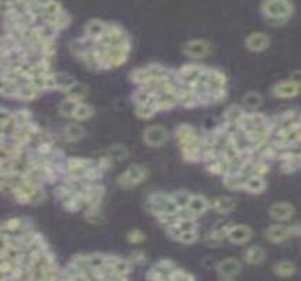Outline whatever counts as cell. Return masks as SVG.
Returning a JSON list of instances; mask_svg holds the SVG:
<instances>
[{
  "label": "cell",
  "instance_id": "44dd1931",
  "mask_svg": "<svg viewBox=\"0 0 301 281\" xmlns=\"http://www.w3.org/2000/svg\"><path fill=\"white\" fill-rule=\"evenodd\" d=\"M182 155L186 160L189 162H199L201 159V148L199 144L183 145L182 146Z\"/></svg>",
  "mask_w": 301,
  "mask_h": 281
},
{
  "label": "cell",
  "instance_id": "ffe728a7",
  "mask_svg": "<svg viewBox=\"0 0 301 281\" xmlns=\"http://www.w3.org/2000/svg\"><path fill=\"white\" fill-rule=\"evenodd\" d=\"M63 137L69 142H76V141L85 137V129L82 128L79 124H69L63 129Z\"/></svg>",
  "mask_w": 301,
  "mask_h": 281
},
{
  "label": "cell",
  "instance_id": "7402d4cb",
  "mask_svg": "<svg viewBox=\"0 0 301 281\" xmlns=\"http://www.w3.org/2000/svg\"><path fill=\"white\" fill-rule=\"evenodd\" d=\"M54 79L55 90L63 91V93H66V91L69 90L70 87H72V84L76 82L73 77L66 75V73H54Z\"/></svg>",
  "mask_w": 301,
  "mask_h": 281
},
{
  "label": "cell",
  "instance_id": "d4e9b609",
  "mask_svg": "<svg viewBox=\"0 0 301 281\" xmlns=\"http://www.w3.org/2000/svg\"><path fill=\"white\" fill-rule=\"evenodd\" d=\"M66 94H68V97L82 101L83 97H86V94H87V86L75 82V83L72 84V87H70L69 90L66 91Z\"/></svg>",
  "mask_w": 301,
  "mask_h": 281
},
{
  "label": "cell",
  "instance_id": "e0dca14e",
  "mask_svg": "<svg viewBox=\"0 0 301 281\" xmlns=\"http://www.w3.org/2000/svg\"><path fill=\"white\" fill-rule=\"evenodd\" d=\"M210 207L218 214H228L235 208V201L231 197H217L213 200Z\"/></svg>",
  "mask_w": 301,
  "mask_h": 281
},
{
  "label": "cell",
  "instance_id": "f546056e",
  "mask_svg": "<svg viewBox=\"0 0 301 281\" xmlns=\"http://www.w3.org/2000/svg\"><path fill=\"white\" fill-rule=\"evenodd\" d=\"M244 104L248 107V108H252L255 110L258 107L262 104V96L259 93H249L244 97Z\"/></svg>",
  "mask_w": 301,
  "mask_h": 281
},
{
  "label": "cell",
  "instance_id": "9c48e42d",
  "mask_svg": "<svg viewBox=\"0 0 301 281\" xmlns=\"http://www.w3.org/2000/svg\"><path fill=\"white\" fill-rule=\"evenodd\" d=\"M300 91V84L297 80H285L273 87V94L280 99H292L296 97Z\"/></svg>",
  "mask_w": 301,
  "mask_h": 281
},
{
  "label": "cell",
  "instance_id": "7a4b0ae2",
  "mask_svg": "<svg viewBox=\"0 0 301 281\" xmlns=\"http://www.w3.org/2000/svg\"><path fill=\"white\" fill-rule=\"evenodd\" d=\"M148 177V169L142 165H131L125 172L118 176L117 183L123 189H131L138 186Z\"/></svg>",
  "mask_w": 301,
  "mask_h": 281
},
{
  "label": "cell",
  "instance_id": "4316f807",
  "mask_svg": "<svg viewBox=\"0 0 301 281\" xmlns=\"http://www.w3.org/2000/svg\"><path fill=\"white\" fill-rule=\"evenodd\" d=\"M168 280H175V281H193L194 280V276L193 274H190L189 272H186L183 269H175V270H172L170 274L168 276Z\"/></svg>",
  "mask_w": 301,
  "mask_h": 281
},
{
  "label": "cell",
  "instance_id": "7c38bea8",
  "mask_svg": "<svg viewBox=\"0 0 301 281\" xmlns=\"http://www.w3.org/2000/svg\"><path fill=\"white\" fill-rule=\"evenodd\" d=\"M294 207L292 204H289V203H276V204H273L269 208V214H271V217L273 220L276 221H287L290 220L292 217H293L294 214Z\"/></svg>",
  "mask_w": 301,
  "mask_h": 281
},
{
  "label": "cell",
  "instance_id": "603a6c76",
  "mask_svg": "<svg viewBox=\"0 0 301 281\" xmlns=\"http://www.w3.org/2000/svg\"><path fill=\"white\" fill-rule=\"evenodd\" d=\"M273 270H275L276 276L286 279V277H292L296 273V266L290 262H280L278 265H275Z\"/></svg>",
  "mask_w": 301,
  "mask_h": 281
},
{
  "label": "cell",
  "instance_id": "277c9868",
  "mask_svg": "<svg viewBox=\"0 0 301 281\" xmlns=\"http://www.w3.org/2000/svg\"><path fill=\"white\" fill-rule=\"evenodd\" d=\"M169 138L168 129L162 125H154L144 131V141L149 146H162Z\"/></svg>",
  "mask_w": 301,
  "mask_h": 281
},
{
  "label": "cell",
  "instance_id": "83f0119b",
  "mask_svg": "<svg viewBox=\"0 0 301 281\" xmlns=\"http://www.w3.org/2000/svg\"><path fill=\"white\" fill-rule=\"evenodd\" d=\"M178 242L185 243V245H192V243L197 242L199 235H197V229L196 231H186V232H180L176 238Z\"/></svg>",
  "mask_w": 301,
  "mask_h": 281
},
{
  "label": "cell",
  "instance_id": "d590c367",
  "mask_svg": "<svg viewBox=\"0 0 301 281\" xmlns=\"http://www.w3.org/2000/svg\"><path fill=\"white\" fill-rule=\"evenodd\" d=\"M131 260L132 262H137V263H144L145 262V255L144 252L141 251H135L131 255Z\"/></svg>",
  "mask_w": 301,
  "mask_h": 281
},
{
  "label": "cell",
  "instance_id": "484cf974",
  "mask_svg": "<svg viewBox=\"0 0 301 281\" xmlns=\"http://www.w3.org/2000/svg\"><path fill=\"white\" fill-rule=\"evenodd\" d=\"M79 103H80L79 100L72 99V97H66V99L61 103V106H59L61 114L65 115V117H72V114H73V111H75V108H76V106Z\"/></svg>",
  "mask_w": 301,
  "mask_h": 281
},
{
  "label": "cell",
  "instance_id": "4fadbf2b",
  "mask_svg": "<svg viewBox=\"0 0 301 281\" xmlns=\"http://www.w3.org/2000/svg\"><path fill=\"white\" fill-rule=\"evenodd\" d=\"M245 44H247L248 49H251L254 52H261V51H265L269 46L271 39L263 32H254V34H251L248 37Z\"/></svg>",
  "mask_w": 301,
  "mask_h": 281
},
{
  "label": "cell",
  "instance_id": "2e32d148",
  "mask_svg": "<svg viewBox=\"0 0 301 281\" xmlns=\"http://www.w3.org/2000/svg\"><path fill=\"white\" fill-rule=\"evenodd\" d=\"M265 258H266V252H265L262 246L254 245V246L248 248L247 251L244 252V259L249 265H259L265 260Z\"/></svg>",
  "mask_w": 301,
  "mask_h": 281
},
{
  "label": "cell",
  "instance_id": "cb8c5ba5",
  "mask_svg": "<svg viewBox=\"0 0 301 281\" xmlns=\"http://www.w3.org/2000/svg\"><path fill=\"white\" fill-rule=\"evenodd\" d=\"M93 115V108L89 104H85V103H79L75 108V111H73V114L72 117L77 120V121H85V120H89L90 117Z\"/></svg>",
  "mask_w": 301,
  "mask_h": 281
},
{
  "label": "cell",
  "instance_id": "4dcf8cb0",
  "mask_svg": "<svg viewBox=\"0 0 301 281\" xmlns=\"http://www.w3.org/2000/svg\"><path fill=\"white\" fill-rule=\"evenodd\" d=\"M154 104H142V106H137L135 107V113H137V115H138L139 118L148 120V118H151L154 114H156Z\"/></svg>",
  "mask_w": 301,
  "mask_h": 281
},
{
  "label": "cell",
  "instance_id": "ac0fdd59",
  "mask_svg": "<svg viewBox=\"0 0 301 281\" xmlns=\"http://www.w3.org/2000/svg\"><path fill=\"white\" fill-rule=\"evenodd\" d=\"M244 114V110L238 106H231L227 108L224 114V128L228 131V128H237V122Z\"/></svg>",
  "mask_w": 301,
  "mask_h": 281
},
{
  "label": "cell",
  "instance_id": "d6986e66",
  "mask_svg": "<svg viewBox=\"0 0 301 281\" xmlns=\"http://www.w3.org/2000/svg\"><path fill=\"white\" fill-rule=\"evenodd\" d=\"M230 163L231 162H228L223 156H220L217 159L210 160L207 169H209L210 173H213V175H227V172L230 169Z\"/></svg>",
  "mask_w": 301,
  "mask_h": 281
},
{
  "label": "cell",
  "instance_id": "6da1fadb",
  "mask_svg": "<svg viewBox=\"0 0 301 281\" xmlns=\"http://www.w3.org/2000/svg\"><path fill=\"white\" fill-rule=\"evenodd\" d=\"M262 11L268 21H271L273 25H279L293 14V4L290 0H265Z\"/></svg>",
  "mask_w": 301,
  "mask_h": 281
},
{
  "label": "cell",
  "instance_id": "52a82bcc",
  "mask_svg": "<svg viewBox=\"0 0 301 281\" xmlns=\"http://www.w3.org/2000/svg\"><path fill=\"white\" fill-rule=\"evenodd\" d=\"M183 52L193 58H204L211 52V45L204 39H193L183 46Z\"/></svg>",
  "mask_w": 301,
  "mask_h": 281
},
{
  "label": "cell",
  "instance_id": "30bf717a",
  "mask_svg": "<svg viewBox=\"0 0 301 281\" xmlns=\"http://www.w3.org/2000/svg\"><path fill=\"white\" fill-rule=\"evenodd\" d=\"M225 238H228L230 242L235 245H242L252 238V231L247 225H231Z\"/></svg>",
  "mask_w": 301,
  "mask_h": 281
},
{
  "label": "cell",
  "instance_id": "8992f818",
  "mask_svg": "<svg viewBox=\"0 0 301 281\" xmlns=\"http://www.w3.org/2000/svg\"><path fill=\"white\" fill-rule=\"evenodd\" d=\"M175 269H176V265H175L172 260L165 259V260L158 262V263L149 270V273L147 274V279L148 280H168V276H169L170 272L175 270Z\"/></svg>",
  "mask_w": 301,
  "mask_h": 281
},
{
  "label": "cell",
  "instance_id": "9a60e30c",
  "mask_svg": "<svg viewBox=\"0 0 301 281\" xmlns=\"http://www.w3.org/2000/svg\"><path fill=\"white\" fill-rule=\"evenodd\" d=\"M266 189V182L263 180L262 176L251 175L245 177L244 180V186H242V190H247L248 193H252V194H261Z\"/></svg>",
  "mask_w": 301,
  "mask_h": 281
},
{
  "label": "cell",
  "instance_id": "ba28073f",
  "mask_svg": "<svg viewBox=\"0 0 301 281\" xmlns=\"http://www.w3.org/2000/svg\"><path fill=\"white\" fill-rule=\"evenodd\" d=\"M217 272H218L221 279H224V280H232V279H235V277L240 274V262L232 258H227L217 266Z\"/></svg>",
  "mask_w": 301,
  "mask_h": 281
},
{
  "label": "cell",
  "instance_id": "d6a6232c",
  "mask_svg": "<svg viewBox=\"0 0 301 281\" xmlns=\"http://www.w3.org/2000/svg\"><path fill=\"white\" fill-rule=\"evenodd\" d=\"M269 173V165L265 160H259V162H254L252 165V175L256 176H265Z\"/></svg>",
  "mask_w": 301,
  "mask_h": 281
},
{
  "label": "cell",
  "instance_id": "5b68a950",
  "mask_svg": "<svg viewBox=\"0 0 301 281\" xmlns=\"http://www.w3.org/2000/svg\"><path fill=\"white\" fill-rule=\"evenodd\" d=\"M175 135H176V141L182 146L183 145L199 144L200 142V135L189 124H180L178 128H176V131H175Z\"/></svg>",
  "mask_w": 301,
  "mask_h": 281
},
{
  "label": "cell",
  "instance_id": "836d02e7",
  "mask_svg": "<svg viewBox=\"0 0 301 281\" xmlns=\"http://www.w3.org/2000/svg\"><path fill=\"white\" fill-rule=\"evenodd\" d=\"M299 167H300V159L283 160V162H282V172H285V173H293V172H297Z\"/></svg>",
  "mask_w": 301,
  "mask_h": 281
},
{
  "label": "cell",
  "instance_id": "f1b7e54d",
  "mask_svg": "<svg viewBox=\"0 0 301 281\" xmlns=\"http://www.w3.org/2000/svg\"><path fill=\"white\" fill-rule=\"evenodd\" d=\"M127 155H128V151H127L125 146L116 145V146H111V148L108 149L107 156L111 160H120V159H124V158H127Z\"/></svg>",
  "mask_w": 301,
  "mask_h": 281
},
{
  "label": "cell",
  "instance_id": "5bb4252c",
  "mask_svg": "<svg viewBox=\"0 0 301 281\" xmlns=\"http://www.w3.org/2000/svg\"><path fill=\"white\" fill-rule=\"evenodd\" d=\"M106 25L107 24L101 21V20H90L85 27V37L90 39L94 44L103 35V32L106 30Z\"/></svg>",
  "mask_w": 301,
  "mask_h": 281
},
{
  "label": "cell",
  "instance_id": "8fae6325",
  "mask_svg": "<svg viewBox=\"0 0 301 281\" xmlns=\"http://www.w3.org/2000/svg\"><path fill=\"white\" fill-rule=\"evenodd\" d=\"M210 208V203L209 200L203 196H190V200L186 205L185 211L193 215L194 218L196 217H200L204 213H207V210Z\"/></svg>",
  "mask_w": 301,
  "mask_h": 281
},
{
  "label": "cell",
  "instance_id": "1f68e13d",
  "mask_svg": "<svg viewBox=\"0 0 301 281\" xmlns=\"http://www.w3.org/2000/svg\"><path fill=\"white\" fill-rule=\"evenodd\" d=\"M173 201L176 203V205L179 207V210L180 211H183L186 208V205L189 203V200H190V194L187 193V191H178V193H175L173 196Z\"/></svg>",
  "mask_w": 301,
  "mask_h": 281
},
{
  "label": "cell",
  "instance_id": "3957f363",
  "mask_svg": "<svg viewBox=\"0 0 301 281\" xmlns=\"http://www.w3.org/2000/svg\"><path fill=\"white\" fill-rule=\"evenodd\" d=\"M300 234L299 225H292V227H286V225H272L271 228L265 231V236L266 239L272 243H280L286 241L292 236H297Z\"/></svg>",
  "mask_w": 301,
  "mask_h": 281
},
{
  "label": "cell",
  "instance_id": "e575fe53",
  "mask_svg": "<svg viewBox=\"0 0 301 281\" xmlns=\"http://www.w3.org/2000/svg\"><path fill=\"white\" fill-rule=\"evenodd\" d=\"M128 241L131 243H141L145 241V234H142L138 229H134L128 234Z\"/></svg>",
  "mask_w": 301,
  "mask_h": 281
}]
</instances>
